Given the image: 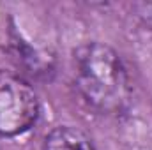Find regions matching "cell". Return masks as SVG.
<instances>
[{
  "label": "cell",
  "instance_id": "obj_3",
  "mask_svg": "<svg viewBox=\"0 0 152 150\" xmlns=\"http://www.w3.org/2000/svg\"><path fill=\"white\" fill-rule=\"evenodd\" d=\"M9 53L16 66L23 67L30 76L44 78L53 73V57L48 51L32 46L14 28H11L9 32Z\"/></svg>",
  "mask_w": 152,
  "mask_h": 150
},
{
  "label": "cell",
  "instance_id": "obj_1",
  "mask_svg": "<svg viewBox=\"0 0 152 150\" xmlns=\"http://www.w3.org/2000/svg\"><path fill=\"white\" fill-rule=\"evenodd\" d=\"M75 81L88 106L103 115H118L131 103L127 69L112 46L85 42L73 53Z\"/></svg>",
  "mask_w": 152,
  "mask_h": 150
},
{
  "label": "cell",
  "instance_id": "obj_2",
  "mask_svg": "<svg viewBox=\"0 0 152 150\" xmlns=\"http://www.w3.org/2000/svg\"><path fill=\"white\" fill-rule=\"evenodd\" d=\"M39 99L32 85L18 73L0 69V136H20L39 118Z\"/></svg>",
  "mask_w": 152,
  "mask_h": 150
},
{
  "label": "cell",
  "instance_id": "obj_4",
  "mask_svg": "<svg viewBox=\"0 0 152 150\" xmlns=\"http://www.w3.org/2000/svg\"><path fill=\"white\" fill-rule=\"evenodd\" d=\"M42 150H96L90 138L73 125L53 127L42 141Z\"/></svg>",
  "mask_w": 152,
  "mask_h": 150
}]
</instances>
